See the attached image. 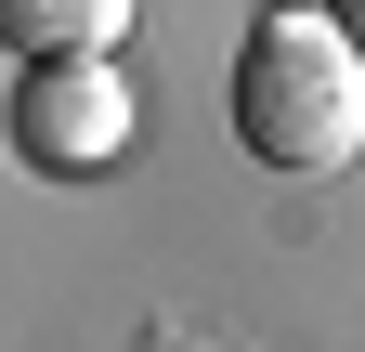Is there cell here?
<instances>
[{
  "instance_id": "obj_1",
  "label": "cell",
  "mask_w": 365,
  "mask_h": 352,
  "mask_svg": "<svg viewBox=\"0 0 365 352\" xmlns=\"http://www.w3.org/2000/svg\"><path fill=\"white\" fill-rule=\"evenodd\" d=\"M235 144L287 183H327L365 157V39L327 0H261L235 39Z\"/></svg>"
},
{
  "instance_id": "obj_2",
  "label": "cell",
  "mask_w": 365,
  "mask_h": 352,
  "mask_svg": "<svg viewBox=\"0 0 365 352\" xmlns=\"http://www.w3.org/2000/svg\"><path fill=\"white\" fill-rule=\"evenodd\" d=\"M130 130H144V105H130L118 53H39L14 78V105H0V144H14L39 183H105L130 157Z\"/></svg>"
},
{
  "instance_id": "obj_3",
  "label": "cell",
  "mask_w": 365,
  "mask_h": 352,
  "mask_svg": "<svg viewBox=\"0 0 365 352\" xmlns=\"http://www.w3.org/2000/svg\"><path fill=\"white\" fill-rule=\"evenodd\" d=\"M130 14H144V0H0V53L14 66H39V53H118Z\"/></svg>"
},
{
  "instance_id": "obj_4",
  "label": "cell",
  "mask_w": 365,
  "mask_h": 352,
  "mask_svg": "<svg viewBox=\"0 0 365 352\" xmlns=\"http://www.w3.org/2000/svg\"><path fill=\"white\" fill-rule=\"evenodd\" d=\"M327 14H339V26H352V39H365V0H327Z\"/></svg>"
}]
</instances>
